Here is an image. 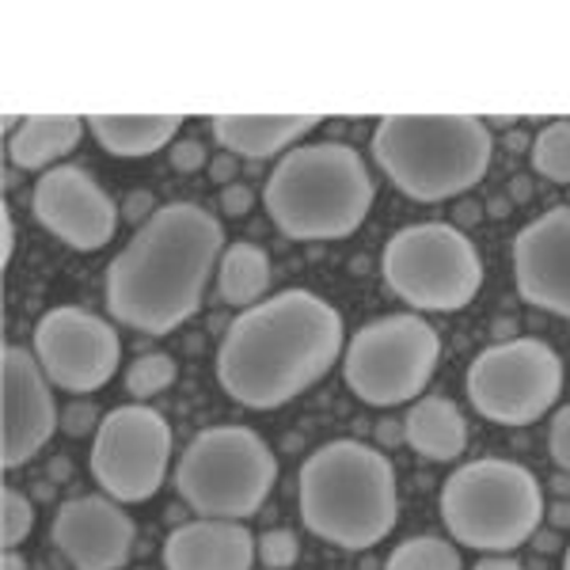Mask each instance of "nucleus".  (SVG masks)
I'll return each mask as SVG.
<instances>
[{
  "label": "nucleus",
  "mask_w": 570,
  "mask_h": 570,
  "mask_svg": "<svg viewBox=\"0 0 570 570\" xmlns=\"http://www.w3.org/2000/svg\"><path fill=\"white\" fill-rule=\"evenodd\" d=\"M343 316L312 289H285L244 308L217 346V384L252 411H274L305 395L343 362Z\"/></svg>",
  "instance_id": "nucleus-1"
},
{
  "label": "nucleus",
  "mask_w": 570,
  "mask_h": 570,
  "mask_svg": "<svg viewBox=\"0 0 570 570\" xmlns=\"http://www.w3.org/2000/svg\"><path fill=\"white\" fill-rule=\"evenodd\" d=\"M225 228L195 202L160 206L115 255L104 278L107 312L141 335H171L202 308Z\"/></svg>",
  "instance_id": "nucleus-2"
},
{
  "label": "nucleus",
  "mask_w": 570,
  "mask_h": 570,
  "mask_svg": "<svg viewBox=\"0 0 570 570\" xmlns=\"http://www.w3.org/2000/svg\"><path fill=\"white\" fill-rule=\"evenodd\" d=\"M301 521L343 551H370L395 529V468L376 445L338 438L308 453L297 475Z\"/></svg>",
  "instance_id": "nucleus-3"
},
{
  "label": "nucleus",
  "mask_w": 570,
  "mask_h": 570,
  "mask_svg": "<svg viewBox=\"0 0 570 570\" xmlns=\"http://www.w3.org/2000/svg\"><path fill=\"white\" fill-rule=\"evenodd\" d=\"M373 176L354 145H297L274 164L263 206L289 240H346L365 225L373 206Z\"/></svg>",
  "instance_id": "nucleus-4"
},
{
  "label": "nucleus",
  "mask_w": 570,
  "mask_h": 570,
  "mask_svg": "<svg viewBox=\"0 0 570 570\" xmlns=\"http://www.w3.org/2000/svg\"><path fill=\"white\" fill-rule=\"evenodd\" d=\"M381 171L415 202H445L487 176L494 137L472 115H395L373 130Z\"/></svg>",
  "instance_id": "nucleus-5"
},
{
  "label": "nucleus",
  "mask_w": 570,
  "mask_h": 570,
  "mask_svg": "<svg viewBox=\"0 0 570 570\" xmlns=\"http://www.w3.org/2000/svg\"><path fill=\"white\" fill-rule=\"evenodd\" d=\"M438 510L456 544L505 556L532 540L548 505L540 480L525 464L480 456L449 475L438 494Z\"/></svg>",
  "instance_id": "nucleus-6"
},
{
  "label": "nucleus",
  "mask_w": 570,
  "mask_h": 570,
  "mask_svg": "<svg viewBox=\"0 0 570 570\" xmlns=\"http://www.w3.org/2000/svg\"><path fill=\"white\" fill-rule=\"evenodd\" d=\"M278 483V456L252 426H209L190 438L176 468L179 499L198 518L244 521Z\"/></svg>",
  "instance_id": "nucleus-7"
},
{
  "label": "nucleus",
  "mask_w": 570,
  "mask_h": 570,
  "mask_svg": "<svg viewBox=\"0 0 570 570\" xmlns=\"http://www.w3.org/2000/svg\"><path fill=\"white\" fill-rule=\"evenodd\" d=\"M381 274L403 305L419 312H461L480 297L483 259L472 236L445 220L407 225L384 244Z\"/></svg>",
  "instance_id": "nucleus-8"
},
{
  "label": "nucleus",
  "mask_w": 570,
  "mask_h": 570,
  "mask_svg": "<svg viewBox=\"0 0 570 570\" xmlns=\"http://www.w3.org/2000/svg\"><path fill=\"white\" fill-rule=\"evenodd\" d=\"M441 335L419 312L370 320L343 351V381L370 407H400L422 400L438 370Z\"/></svg>",
  "instance_id": "nucleus-9"
},
{
  "label": "nucleus",
  "mask_w": 570,
  "mask_h": 570,
  "mask_svg": "<svg viewBox=\"0 0 570 570\" xmlns=\"http://www.w3.org/2000/svg\"><path fill=\"white\" fill-rule=\"evenodd\" d=\"M472 407L494 426H529L563 392V357L544 338H510L472 357L464 373Z\"/></svg>",
  "instance_id": "nucleus-10"
},
{
  "label": "nucleus",
  "mask_w": 570,
  "mask_h": 570,
  "mask_svg": "<svg viewBox=\"0 0 570 570\" xmlns=\"http://www.w3.org/2000/svg\"><path fill=\"white\" fill-rule=\"evenodd\" d=\"M171 426L160 411L126 403L99 419L91 441V480L115 502H149L168 480Z\"/></svg>",
  "instance_id": "nucleus-11"
},
{
  "label": "nucleus",
  "mask_w": 570,
  "mask_h": 570,
  "mask_svg": "<svg viewBox=\"0 0 570 570\" xmlns=\"http://www.w3.org/2000/svg\"><path fill=\"white\" fill-rule=\"evenodd\" d=\"M35 357H39L46 381L72 395L99 392L122 362L115 324L77 305H58L42 312L35 324Z\"/></svg>",
  "instance_id": "nucleus-12"
},
{
  "label": "nucleus",
  "mask_w": 570,
  "mask_h": 570,
  "mask_svg": "<svg viewBox=\"0 0 570 570\" xmlns=\"http://www.w3.org/2000/svg\"><path fill=\"white\" fill-rule=\"evenodd\" d=\"M35 220L72 252H99L115 240L118 206L99 187V179L77 164H58L42 171L31 190Z\"/></svg>",
  "instance_id": "nucleus-13"
},
{
  "label": "nucleus",
  "mask_w": 570,
  "mask_h": 570,
  "mask_svg": "<svg viewBox=\"0 0 570 570\" xmlns=\"http://www.w3.org/2000/svg\"><path fill=\"white\" fill-rule=\"evenodd\" d=\"M0 464L20 468L39 456L61 426L53 384L46 381L35 351L8 343L0 351Z\"/></svg>",
  "instance_id": "nucleus-14"
},
{
  "label": "nucleus",
  "mask_w": 570,
  "mask_h": 570,
  "mask_svg": "<svg viewBox=\"0 0 570 570\" xmlns=\"http://www.w3.org/2000/svg\"><path fill=\"white\" fill-rule=\"evenodd\" d=\"M134 521L107 494H80L53 513L50 540L72 570H122L134 556Z\"/></svg>",
  "instance_id": "nucleus-15"
},
{
  "label": "nucleus",
  "mask_w": 570,
  "mask_h": 570,
  "mask_svg": "<svg viewBox=\"0 0 570 570\" xmlns=\"http://www.w3.org/2000/svg\"><path fill=\"white\" fill-rule=\"evenodd\" d=\"M513 282L532 308L570 320V206H556L513 236Z\"/></svg>",
  "instance_id": "nucleus-16"
},
{
  "label": "nucleus",
  "mask_w": 570,
  "mask_h": 570,
  "mask_svg": "<svg viewBox=\"0 0 570 570\" xmlns=\"http://www.w3.org/2000/svg\"><path fill=\"white\" fill-rule=\"evenodd\" d=\"M164 570H252L259 551L244 521L195 518L164 540Z\"/></svg>",
  "instance_id": "nucleus-17"
},
{
  "label": "nucleus",
  "mask_w": 570,
  "mask_h": 570,
  "mask_svg": "<svg viewBox=\"0 0 570 570\" xmlns=\"http://www.w3.org/2000/svg\"><path fill=\"white\" fill-rule=\"evenodd\" d=\"M316 126L320 118L305 115H220L209 130L228 153L247 156V160H266V156H285L297 149L301 137H308Z\"/></svg>",
  "instance_id": "nucleus-18"
},
{
  "label": "nucleus",
  "mask_w": 570,
  "mask_h": 570,
  "mask_svg": "<svg viewBox=\"0 0 570 570\" xmlns=\"http://www.w3.org/2000/svg\"><path fill=\"white\" fill-rule=\"evenodd\" d=\"M403 441L419 456L434 464H449L468 449V422L453 400L445 395H422L403 415Z\"/></svg>",
  "instance_id": "nucleus-19"
},
{
  "label": "nucleus",
  "mask_w": 570,
  "mask_h": 570,
  "mask_svg": "<svg viewBox=\"0 0 570 570\" xmlns=\"http://www.w3.org/2000/svg\"><path fill=\"white\" fill-rule=\"evenodd\" d=\"M85 118L77 115H31L8 137V160L23 171H50L53 160L69 156L80 145L85 134ZM58 168V164H53Z\"/></svg>",
  "instance_id": "nucleus-20"
},
{
  "label": "nucleus",
  "mask_w": 570,
  "mask_h": 570,
  "mask_svg": "<svg viewBox=\"0 0 570 570\" xmlns=\"http://www.w3.org/2000/svg\"><path fill=\"white\" fill-rule=\"evenodd\" d=\"M85 122L110 156H153L176 145L183 115H91Z\"/></svg>",
  "instance_id": "nucleus-21"
},
{
  "label": "nucleus",
  "mask_w": 570,
  "mask_h": 570,
  "mask_svg": "<svg viewBox=\"0 0 570 570\" xmlns=\"http://www.w3.org/2000/svg\"><path fill=\"white\" fill-rule=\"evenodd\" d=\"M271 289V255L259 244H228L217 263V293L220 301L236 308L259 305V297Z\"/></svg>",
  "instance_id": "nucleus-22"
},
{
  "label": "nucleus",
  "mask_w": 570,
  "mask_h": 570,
  "mask_svg": "<svg viewBox=\"0 0 570 570\" xmlns=\"http://www.w3.org/2000/svg\"><path fill=\"white\" fill-rule=\"evenodd\" d=\"M384 570H464L461 551L438 537H411L389 556Z\"/></svg>",
  "instance_id": "nucleus-23"
},
{
  "label": "nucleus",
  "mask_w": 570,
  "mask_h": 570,
  "mask_svg": "<svg viewBox=\"0 0 570 570\" xmlns=\"http://www.w3.org/2000/svg\"><path fill=\"white\" fill-rule=\"evenodd\" d=\"M532 168L551 183H570V122H548L532 141Z\"/></svg>",
  "instance_id": "nucleus-24"
},
{
  "label": "nucleus",
  "mask_w": 570,
  "mask_h": 570,
  "mask_svg": "<svg viewBox=\"0 0 570 570\" xmlns=\"http://www.w3.org/2000/svg\"><path fill=\"white\" fill-rule=\"evenodd\" d=\"M171 384H176V357L171 354H141L126 370V392L134 400H153V395H160Z\"/></svg>",
  "instance_id": "nucleus-25"
},
{
  "label": "nucleus",
  "mask_w": 570,
  "mask_h": 570,
  "mask_svg": "<svg viewBox=\"0 0 570 570\" xmlns=\"http://www.w3.org/2000/svg\"><path fill=\"white\" fill-rule=\"evenodd\" d=\"M31 529H35V502L23 491H16V487H4L0 491V544H4V551L20 548L31 537Z\"/></svg>",
  "instance_id": "nucleus-26"
},
{
  "label": "nucleus",
  "mask_w": 570,
  "mask_h": 570,
  "mask_svg": "<svg viewBox=\"0 0 570 570\" xmlns=\"http://www.w3.org/2000/svg\"><path fill=\"white\" fill-rule=\"evenodd\" d=\"M255 551H259V559L271 570H289L293 563H297V556H301L297 532H289V529L263 532V537L255 540Z\"/></svg>",
  "instance_id": "nucleus-27"
},
{
  "label": "nucleus",
  "mask_w": 570,
  "mask_h": 570,
  "mask_svg": "<svg viewBox=\"0 0 570 570\" xmlns=\"http://www.w3.org/2000/svg\"><path fill=\"white\" fill-rule=\"evenodd\" d=\"M548 449H551V461L563 468V472H570V403L567 407H559L556 419H551Z\"/></svg>",
  "instance_id": "nucleus-28"
},
{
  "label": "nucleus",
  "mask_w": 570,
  "mask_h": 570,
  "mask_svg": "<svg viewBox=\"0 0 570 570\" xmlns=\"http://www.w3.org/2000/svg\"><path fill=\"white\" fill-rule=\"evenodd\" d=\"M171 168H179V171L206 168V145L195 141V137H183V141H176L171 145Z\"/></svg>",
  "instance_id": "nucleus-29"
},
{
  "label": "nucleus",
  "mask_w": 570,
  "mask_h": 570,
  "mask_svg": "<svg viewBox=\"0 0 570 570\" xmlns=\"http://www.w3.org/2000/svg\"><path fill=\"white\" fill-rule=\"evenodd\" d=\"M252 187H244V183H236V187H225L220 190V209H225L228 217H244V214H252Z\"/></svg>",
  "instance_id": "nucleus-30"
},
{
  "label": "nucleus",
  "mask_w": 570,
  "mask_h": 570,
  "mask_svg": "<svg viewBox=\"0 0 570 570\" xmlns=\"http://www.w3.org/2000/svg\"><path fill=\"white\" fill-rule=\"evenodd\" d=\"M156 209H160V206L153 202L149 190H134V195H126V217L137 220V228H141L145 220L156 214Z\"/></svg>",
  "instance_id": "nucleus-31"
},
{
  "label": "nucleus",
  "mask_w": 570,
  "mask_h": 570,
  "mask_svg": "<svg viewBox=\"0 0 570 570\" xmlns=\"http://www.w3.org/2000/svg\"><path fill=\"white\" fill-rule=\"evenodd\" d=\"M91 426H99V422H96V407H69L66 419H61V430L72 434V438L88 434Z\"/></svg>",
  "instance_id": "nucleus-32"
},
{
  "label": "nucleus",
  "mask_w": 570,
  "mask_h": 570,
  "mask_svg": "<svg viewBox=\"0 0 570 570\" xmlns=\"http://www.w3.org/2000/svg\"><path fill=\"white\" fill-rule=\"evenodd\" d=\"M16 252V228H12V214H0V263H12Z\"/></svg>",
  "instance_id": "nucleus-33"
},
{
  "label": "nucleus",
  "mask_w": 570,
  "mask_h": 570,
  "mask_svg": "<svg viewBox=\"0 0 570 570\" xmlns=\"http://www.w3.org/2000/svg\"><path fill=\"white\" fill-rule=\"evenodd\" d=\"M472 570H525V567L513 563V559H505V556H491V559H480Z\"/></svg>",
  "instance_id": "nucleus-34"
},
{
  "label": "nucleus",
  "mask_w": 570,
  "mask_h": 570,
  "mask_svg": "<svg viewBox=\"0 0 570 570\" xmlns=\"http://www.w3.org/2000/svg\"><path fill=\"white\" fill-rule=\"evenodd\" d=\"M376 438H381L384 445H392V441H403V419H400V426H395V422H381V426H376Z\"/></svg>",
  "instance_id": "nucleus-35"
},
{
  "label": "nucleus",
  "mask_w": 570,
  "mask_h": 570,
  "mask_svg": "<svg viewBox=\"0 0 570 570\" xmlns=\"http://www.w3.org/2000/svg\"><path fill=\"white\" fill-rule=\"evenodd\" d=\"M0 570H27V559L20 551H4V559H0Z\"/></svg>",
  "instance_id": "nucleus-36"
},
{
  "label": "nucleus",
  "mask_w": 570,
  "mask_h": 570,
  "mask_svg": "<svg viewBox=\"0 0 570 570\" xmlns=\"http://www.w3.org/2000/svg\"><path fill=\"white\" fill-rule=\"evenodd\" d=\"M228 176H233V160H228V156H225V160H214V179L225 183Z\"/></svg>",
  "instance_id": "nucleus-37"
},
{
  "label": "nucleus",
  "mask_w": 570,
  "mask_h": 570,
  "mask_svg": "<svg viewBox=\"0 0 570 570\" xmlns=\"http://www.w3.org/2000/svg\"><path fill=\"white\" fill-rule=\"evenodd\" d=\"M551 521L556 525H570V505L563 502V505H556V513H551Z\"/></svg>",
  "instance_id": "nucleus-38"
},
{
  "label": "nucleus",
  "mask_w": 570,
  "mask_h": 570,
  "mask_svg": "<svg viewBox=\"0 0 570 570\" xmlns=\"http://www.w3.org/2000/svg\"><path fill=\"white\" fill-rule=\"evenodd\" d=\"M563 570H570V548H567V556H563Z\"/></svg>",
  "instance_id": "nucleus-39"
}]
</instances>
